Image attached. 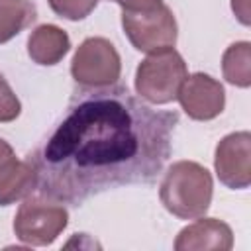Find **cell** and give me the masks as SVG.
Masks as SVG:
<instances>
[{
	"label": "cell",
	"instance_id": "6da1fadb",
	"mask_svg": "<svg viewBox=\"0 0 251 251\" xmlns=\"http://www.w3.org/2000/svg\"><path fill=\"white\" fill-rule=\"evenodd\" d=\"M178 114L155 110L127 86L78 88L67 114L33 155L39 194L80 206L126 184H151L163 171Z\"/></svg>",
	"mask_w": 251,
	"mask_h": 251
},
{
	"label": "cell",
	"instance_id": "7a4b0ae2",
	"mask_svg": "<svg viewBox=\"0 0 251 251\" xmlns=\"http://www.w3.org/2000/svg\"><path fill=\"white\" fill-rule=\"evenodd\" d=\"M214 180L206 167L194 161L173 163L159 186V198L165 210L180 220L204 216L212 204Z\"/></svg>",
	"mask_w": 251,
	"mask_h": 251
},
{
	"label": "cell",
	"instance_id": "3957f363",
	"mask_svg": "<svg viewBox=\"0 0 251 251\" xmlns=\"http://www.w3.org/2000/svg\"><path fill=\"white\" fill-rule=\"evenodd\" d=\"M188 76L182 55L175 49L153 53L137 65L135 92L149 104H169L176 100V94Z\"/></svg>",
	"mask_w": 251,
	"mask_h": 251
},
{
	"label": "cell",
	"instance_id": "277c9868",
	"mask_svg": "<svg viewBox=\"0 0 251 251\" xmlns=\"http://www.w3.org/2000/svg\"><path fill=\"white\" fill-rule=\"evenodd\" d=\"M69 212L57 200L47 196H25L14 216L16 237L33 247L51 245L67 227Z\"/></svg>",
	"mask_w": 251,
	"mask_h": 251
},
{
	"label": "cell",
	"instance_id": "5b68a950",
	"mask_svg": "<svg viewBox=\"0 0 251 251\" xmlns=\"http://www.w3.org/2000/svg\"><path fill=\"white\" fill-rule=\"evenodd\" d=\"M122 27L129 43L147 55L173 49L176 43L178 27L175 14L167 4H159L143 12H122Z\"/></svg>",
	"mask_w": 251,
	"mask_h": 251
},
{
	"label": "cell",
	"instance_id": "8992f818",
	"mask_svg": "<svg viewBox=\"0 0 251 251\" xmlns=\"http://www.w3.org/2000/svg\"><path fill=\"white\" fill-rule=\"evenodd\" d=\"M122 73L120 53L106 37H86L75 51L71 75L82 88H102L118 82Z\"/></svg>",
	"mask_w": 251,
	"mask_h": 251
},
{
	"label": "cell",
	"instance_id": "52a82bcc",
	"mask_svg": "<svg viewBox=\"0 0 251 251\" xmlns=\"http://www.w3.org/2000/svg\"><path fill=\"white\" fill-rule=\"evenodd\" d=\"M214 169L220 182L231 190L251 184V133L233 131L220 139L214 153Z\"/></svg>",
	"mask_w": 251,
	"mask_h": 251
},
{
	"label": "cell",
	"instance_id": "ba28073f",
	"mask_svg": "<svg viewBox=\"0 0 251 251\" xmlns=\"http://www.w3.org/2000/svg\"><path fill=\"white\" fill-rule=\"evenodd\" d=\"M184 114L196 122L218 118L226 106V90L214 76L206 73L188 75L176 94Z\"/></svg>",
	"mask_w": 251,
	"mask_h": 251
},
{
	"label": "cell",
	"instance_id": "9c48e42d",
	"mask_svg": "<svg viewBox=\"0 0 251 251\" xmlns=\"http://www.w3.org/2000/svg\"><path fill=\"white\" fill-rule=\"evenodd\" d=\"M233 247L231 227L218 218H196V222L182 227L175 239L176 251H229Z\"/></svg>",
	"mask_w": 251,
	"mask_h": 251
},
{
	"label": "cell",
	"instance_id": "30bf717a",
	"mask_svg": "<svg viewBox=\"0 0 251 251\" xmlns=\"http://www.w3.org/2000/svg\"><path fill=\"white\" fill-rule=\"evenodd\" d=\"M37 188V173L31 161H20L12 155L0 167V206H10Z\"/></svg>",
	"mask_w": 251,
	"mask_h": 251
},
{
	"label": "cell",
	"instance_id": "8fae6325",
	"mask_svg": "<svg viewBox=\"0 0 251 251\" xmlns=\"http://www.w3.org/2000/svg\"><path fill=\"white\" fill-rule=\"evenodd\" d=\"M71 49V39L65 29L53 24L37 25L27 37V55L33 63L51 67L57 65Z\"/></svg>",
	"mask_w": 251,
	"mask_h": 251
},
{
	"label": "cell",
	"instance_id": "7c38bea8",
	"mask_svg": "<svg viewBox=\"0 0 251 251\" xmlns=\"http://www.w3.org/2000/svg\"><path fill=\"white\" fill-rule=\"evenodd\" d=\"M35 18L37 8L31 0H0V45L31 25Z\"/></svg>",
	"mask_w": 251,
	"mask_h": 251
},
{
	"label": "cell",
	"instance_id": "4fadbf2b",
	"mask_svg": "<svg viewBox=\"0 0 251 251\" xmlns=\"http://www.w3.org/2000/svg\"><path fill=\"white\" fill-rule=\"evenodd\" d=\"M222 73L224 78L239 88H247L251 84V43L237 41L231 43L222 57Z\"/></svg>",
	"mask_w": 251,
	"mask_h": 251
},
{
	"label": "cell",
	"instance_id": "5bb4252c",
	"mask_svg": "<svg viewBox=\"0 0 251 251\" xmlns=\"http://www.w3.org/2000/svg\"><path fill=\"white\" fill-rule=\"evenodd\" d=\"M51 10L65 20L78 22L84 20L98 4V0H47Z\"/></svg>",
	"mask_w": 251,
	"mask_h": 251
},
{
	"label": "cell",
	"instance_id": "9a60e30c",
	"mask_svg": "<svg viewBox=\"0 0 251 251\" xmlns=\"http://www.w3.org/2000/svg\"><path fill=\"white\" fill-rule=\"evenodd\" d=\"M22 112V104L14 94L8 80L0 75V124L14 122Z\"/></svg>",
	"mask_w": 251,
	"mask_h": 251
},
{
	"label": "cell",
	"instance_id": "2e32d148",
	"mask_svg": "<svg viewBox=\"0 0 251 251\" xmlns=\"http://www.w3.org/2000/svg\"><path fill=\"white\" fill-rule=\"evenodd\" d=\"M110 2H116L118 6H122V10L143 12V10H151V8L159 6L163 0H110Z\"/></svg>",
	"mask_w": 251,
	"mask_h": 251
},
{
	"label": "cell",
	"instance_id": "e0dca14e",
	"mask_svg": "<svg viewBox=\"0 0 251 251\" xmlns=\"http://www.w3.org/2000/svg\"><path fill=\"white\" fill-rule=\"evenodd\" d=\"M231 10L243 25H249V2L247 0H231Z\"/></svg>",
	"mask_w": 251,
	"mask_h": 251
},
{
	"label": "cell",
	"instance_id": "ac0fdd59",
	"mask_svg": "<svg viewBox=\"0 0 251 251\" xmlns=\"http://www.w3.org/2000/svg\"><path fill=\"white\" fill-rule=\"evenodd\" d=\"M12 155H16V153H14V149H12V145H10L8 141L0 139V165H2V163H6Z\"/></svg>",
	"mask_w": 251,
	"mask_h": 251
}]
</instances>
